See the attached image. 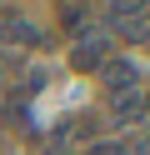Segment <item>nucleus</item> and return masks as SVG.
<instances>
[{
  "label": "nucleus",
  "instance_id": "nucleus-1",
  "mask_svg": "<svg viewBox=\"0 0 150 155\" xmlns=\"http://www.w3.org/2000/svg\"><path fill=\"white\" fill-rule=\"evenodd\" d=\"M105 25L120 40H150V0H105Z\"/></svg>",
  "mask_w": 150,
  "mask_h": 155
},
{
  "label": "nucleus",
  "instance_id": "nucleus-2",
  "mask_svg": "<svg viewBox=\"0 0 150 155\" xmlns=\"http://www.w3.org/2000/svg\"><path fill=\"white\" fill-rule=\"evenodd\" d=\"M100 80H105V90H110V95H120V90H145L140 65H135V60H120V55H110V60H105Z\"/></svg>",
  "mask_w": 150,
  "mask_h": 155
},
{
  "label": "nucleus",
  "instance_id": "nucleus-3",
  "mask_svg": "<svg viewBox=\"0 0 150 155\" xmlns=\"http://www.w3.org/2000/svg\"><path fill=\"white\" fill-rule=\"evenodd\" d=\"M105 60H110V40H100V35H85V40H75V50H70V70H80V75L105 70Z\"/></svg>",
  "mask_w": 150,
  "mask_h": 155
},
{
  "label": "nucleus",
  "instance_id": "nucleus-4",
  "mask_svg": "<svg viewBox=\"0 0 150 155\" xmlns=\"http://www.w3.org/2000/svg\"><path fill=\"white\" fill-rule=\"evenodd\" d=\"M0 45H40V30L20 10H0Z\"/></svg>",
  "mask_w": 150,
  "mask_h": 155
},
{
  "label": "nucleus",
  "instance_id": "nucleus-5",
  "mask_svg": "<svg viewBox=\"0 0 150 155\" xmlns=\"http://www.w3.org/2000/svg\"><path fill=\"white\" fill-rule=\"evenodd\" d=\"M110 115H115L120 125H130V120H145V90H120V95H110Z\"/></svg>",
  "mask_w": 150,
  "mask_h": 155
},
{
  "label": "nucleus",
  "instance_id": "nucleus-6",
  "mask_svg": "<svg viewBox=\"0 0 150 155\" xmlns=\"http://www.w3.org/2000/svg\"><path fill=\"white\" fill-rule=\"evenodd\" d=\"M85 155H130V150H125L120 140H90V145H85Z\"/></svg>",
  "mask_w": 150,
  "mask_h": 155
},
{
  "label": "nucleus",
  "instance_id": "nucleus-7",
  "mask_svg": "<svg viewBox=\"0 0 150 155\" xmlns=\"http://www.w3.org/2000/svg\"><path fill=\"white\" fill-rule=\"evenodd\" d=\"M45 155H70V150H65V145H50V150H45Z\"/></svg>",
  "mask_w": 150,
  "mask_h": 155
},
{
  "label": "nucleus",
  "instance_id": "nucleus-8",
  "mask_svg": "<svg viewBox=\"0 0 150 155\" xmlns=\"http://www.w3.org/2000/svg\"><path fill=\"white\" fill-rule=\"evenodd\" d=\"M145 110H150V85H145Z\"/></svg>",
  "mask_w": 150,
  "mask_h": 155
}]
</instances>
